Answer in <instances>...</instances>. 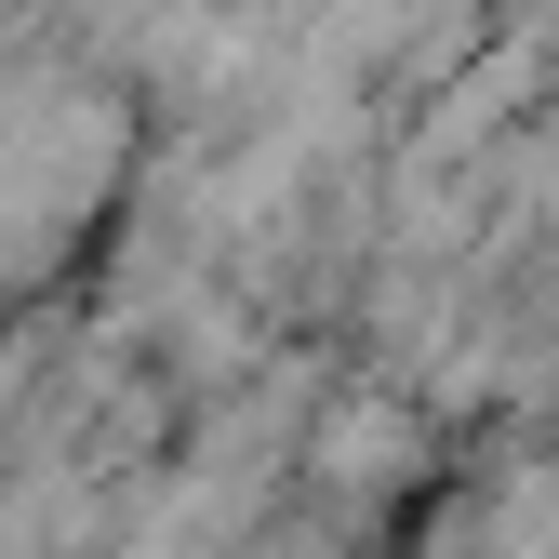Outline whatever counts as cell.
I'll return each mask as SVG.
<instances>
[{
	"label": "cell",
	"mask_w": 559,
	"mask_h": 559,
	"mask_svg": "<svg viewBox=\"0 0 559 559\" xmlns=\"http://www.w3.org/2000/svg\"><path fill=\"white\" fill-rule=\"evenodd\" d=\"M107 160H120L107 107H81V94H0V266H40L67 227H81Z\"/></svg>",
	"instance_id": "1"
}]
</instances>
